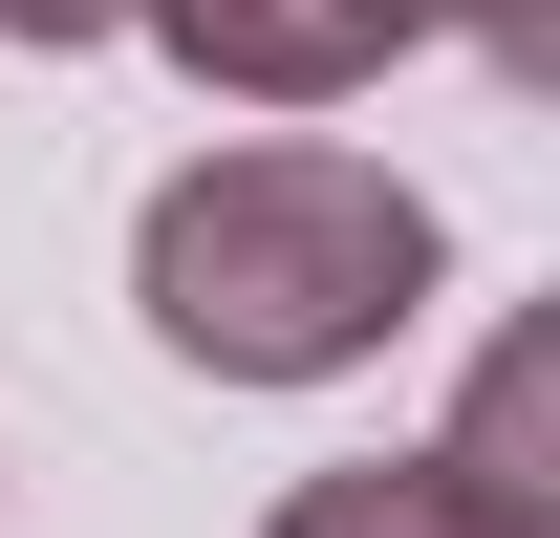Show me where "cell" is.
<instances>
[{
	"mask_svg": "<svg viewBox=\"0 0 560 538\" xmlns=\"http://www.w3.org/2000/svg\"><path fill=\"white\" fill-rule=\"evenodd\" d=\"M0 22H22V44H108L130 0H0Z\"/></svg>",
	"mask_w": 560,
	"mask_h": 538,
	"instance_id": "5",
	"label": "cell"
},
{
	"mask_svg": "<svg viewBox=\"0 0 560 538\" xmlns=\"http://www.w3.org/2000/svg\"><path fill=\"white\" fill-rule=\"evenodd\" d=\"M130 22H151L195 86H237V108H346L388 44L475 22V0H130Z\"/></svg>",
	"mask_w": 560,
	"mask_h": 538,
	"instance_id": "2",
	"label": "cell"
},
{
	"mask_svg": "<svg viewBox=\"0 0 560 538\" xmlns=\"http://www.w3.org/2000/svg\"><path fill=\"white\" fill-rule=\"evenodd\" d=\"M259 538H475V495H453L431 453H366V473H302Z\"/></svg>",
	"mask_w": 560,
	"mask_h": 538,
	"instance_id": "4",
	"label": "cell"
},
{
	"mask_svg": "<svg viewBox=\"0 0 560 538\" xmlns=\"http://www.w3.org/2000/svg\"><path fill=\"white\" fill-rule=\"evenodd\" d=\"M539 431H560V344H495L475 366V409H453V495H475V538H560V473H539Z\"/></svg>",
	"mask_w": 560,
	"mask_h": 538,
	"instance_id": "3",
	"label": "cell"
},
{
	"mask_svg": "<svg viewBox=\"0 0 560 538\" xmlns=\"http://www.w3.org/2000/svg\"><path fill=\"white\" fill-rule=\"evenodd\" d=\"M130 302H151L173 366H215V388H324V366H366V344L431 302V195L388 151L259 130V151H215V173L151 195Z\"/></svg>",
	"mask_w": 560,
	"mask_h": 538,
	"instance_id": "1",
	"label": "cell"
}]
</instances>
